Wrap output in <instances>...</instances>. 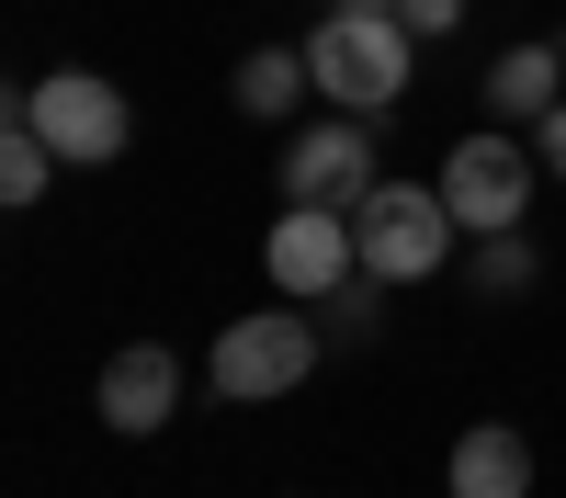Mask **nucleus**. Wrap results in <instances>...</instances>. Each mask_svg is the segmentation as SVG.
I'll list each match as a JSON object with an SVG mask.
<instances>
[{
	"label": "nucleus",
	"instance_id": "nucleus-17",
	"mask_svg": "<svg viewBox=\"0 0 566 498\" xmlns=\"http://www.w3.org/2000/svg\"><path fill=\"white\" fill-rule=\"evenodd\" d=\"M317 12H397V0H317Z\"/></svg>",
	"mask_w": 566,
	"mask_h": 498
},
{
	"label": "nucleus",
	"instance_id": "nucleus-15",
	"mask_svg": "<svg viewBox=\"0 0 566 498\" xmlns=\"http://www.w3.org/2000/svg\"><path fill=\"white\" fill-rule=\"evenodd\" d=\"M533 159H544V181H566V103L533 114Z\"/></svg>",
	"mask_w": 566,
	"mask_h": 498
},
{
	"label": "nucleus",
	"instance_id": "nucleus-8",
	"mask_svg": "<svg viewBox=\"0 0 566 498\" xmlns=\"http://www.w3.org/2000/svg\"><path fill=\"white\" fill-rule=\"evenodd\" d=\"M91 407H103V431H125V442L170 431V407H181V362H170L159 340H125V351L103 362V385H91Z\"/></svg>",
	"mask_w": 566,
	"mask_h": 498
},
{
	"label": "nucleus",
	"instance_id": "nucleus-1",
	"mask_svg": "<svg viewBox=\"0 0 566 498\" xmlns=\"http://www.w3.org/2000/svg\"><path fill=\"white\" fill-rule=\"evenodd\" d=\"M352 239H363L374 284H431V272H453V250H464V215L442 204V181H374L352 204Z\"/></svg>",
	"mask_w": 566,
	"mask_h": 498
},
{
	"label": "nucleus",
	"instance_id": "nucleus-7",
	"mask_svg": "<svg viewBox=\"0 0 566 498\" xmlns=\"http://www.w3.org/2000/svg\"><path fill=\"white\" fill-rule=\"evenodd\" d=\"M374 114H328L283 136V204H363L374 193Z\"/></svg>",
	"mask_w": 566,
	"mask_h": 498
},
{
	"label": "nucleus",
	"instance_id": "nucleus-14",
	"mask_svg": "<svg viewBox=\"0 0 566 498\" xmlns=\"http://www.w3.org/2000/svg\"><path fill=\"white\" fill-rule=\"evenodd\" d=\"M363 284H374V272H352L340 295H317V306H306V317H317L328 340H363V329H374V295H363Z\"/></svg>",
	"mask_w": 566,
	"mask_h": 498
},
{
	"label": "nucleus",
	"instance_id": "nucleus-4",
	"mask_svg": "<svg viewBox=\"0 0 566 498\" xmlns=\"http://www.w3.org/2000/svg\"><path fill=\"white\" fill-rule=\"evenodd\" d=\"M12 114L57 148L69 170H103V159H125V136H136V114H125V91L114 80H91V68H57V80H23L12 91Z\"/></svg>",
	"mask_w": 566,
	"mask_h": 498
},
{
	"label": "nucleus",
	"instance_id": "nucleus-10",
	"mask_svg": "<svg viewBox=\"0 0 566 498\" xmlns=\"http://www.w3.org/2000/svg\"><path fill=\"white\" fill-rule=\"evenodd\" d=\"M227 91H239V114H250V125H272V114H295L306 91H317V68H306V45H250Z\"/></svg>",
	"mask_w": 566,
	"mask_h": 498
},
{
	"label": "nucleus",
	"instance_id": "nucleus-3",
	"mask_svg": "<svg viewBox=\"0 0 566 498\" xmlns=\"http://www.w3.org/2000/svg\"><path fill=\"white\" fill-rule=\"evenodd\" d=\"M306 374H317V317L306 306H261V317H239V329H216V362H205V385L227 407H272Z\"/></svg>",
	"mask_w": 566,
	"mask_h": 498
},
{
	"label": "nucleus",
	"instance_id": "nucleus-16",
	"mask_svg": "<svg viewBox=\"0 0 566 498\" xmlns=\"http://www.w3.org/2000/svg\"><path fill=\"white\" fill-rule=\"evenodd\" d=\"M397 23H408V34H453L464 0H397Z\"/></svg>",
	"mask_w": 566,
	"mask_h": 498
},
{
	"label": "nucleus",
	"instance_id": "nucleus-11",
	"mask_svg": "<svg viewBox=\"0 0 566 498\" xmlns=\"http://www.w3.org/2000/svg\"><path fill=\"white\" fill-rule=\"evenodd\" d=\"M566 103V45H510L488 68V114H555Z\"/></svg>",
	"mask_w": 566,
	"mask_h": 498
},
{
	"label": "nucleus",
	"instance_id": "nucleus-9",
	"mask_svg": "<svg viewBox=\"0 0 566 498\" xmlns=\"http://www.w3.org/2000/svg\"><path fill=\"white\" fill-rule=\"evenodd\" d=\"M442 476H453V498H522V487H533V442L510 431V420H476V431L453 442Z\"/></svg>",
	"mask_w": 566,
	"mask_h": 498
},
{
	"label": "nucleus",
	"instance_id": "nucleus-6",
	"mask_svg": "<svg viewBox=\"0 0 566 498\" xmlns=\"http://www.w3.org/2000/svg\"><path fill=\"white\" fill-rule=\"evenodd\" d=\"M533 148L522 136H464V148L442 159V204L464 215V239H499V226H522V204H533Z\"/></svg>",
	"mask_w": 566,
	"mask_h": 498
},
{
	"label": "nucleus",
	"instance_id": "nucleus-5",
	"mask_svg": "<svg viewBox=\"0 0 566 498\" xmlns=\"http://www.w3.org/2000/svg\"><path fill=\"white\" fill-rule=\"evenodd\" d=\"M261 272L283 295H340L352 272H363V239H352V204H283L272 215V239H261Z\"/></svg>",
	"mask_w": 566,
	"mask_h": 498
},
{
	"label": "nucleus",
	"instance_id": "nucleus-13",
	"mask_svg": "<svg viewBox=\"0 0 566 498\" xmlns=\"http://www.w3.org/2000/svg\"><path fill=\"white\" fill-rule=\"evenodd\" d=\"M533 239H522V226H499V239H476V250H464V284H476V295H533Z\"/></svg>",
	"mask_w": 566,
	"mask_h": 498
},
{
	"label": "nucleus",
	"instance_id": "nucleus-2",
	"mask_svg": "<svg viewBox=\"0 0 566 498\" xmlns=\"http://www.w3.org/2000/svg\"><path fill=\"white\" fill-rule=\"evenodd\" d=\"M408 57H419V34L397 12H328L306 34V68H317V103L328 114H386L408 91Z\"/></svg>",
	"mask_w": 566,
	"mask_h": 498
},
{
	"label": "nucleus",
	"instance_id": "nucleus-12",
	"mask_svg": "<svg viewBox=\"0 0 566 498\" xmlns=\"http://www.w3.org/2000/svg\"><path fill=\"white\" fill-rule=\"evenodd\" d=\"M57 170H69V159L45 148L23 114H0V204H45V181H57Z\"/></svg>",
	"mask_w": 566,
	"mask_h": 498
}]
</instances>
